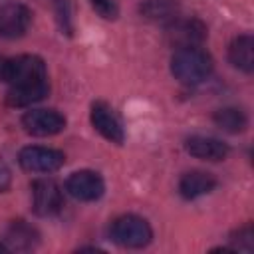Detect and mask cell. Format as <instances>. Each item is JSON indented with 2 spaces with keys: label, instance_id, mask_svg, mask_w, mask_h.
<instances>
[{
  "label": "cell",
  "instance_id": "5bb4252c",
  "mask_svg": "<svg viewBox=\"0 0 254 254\" xmlns=\"http://www.w3.org/2000/svg\"><path fill=\"white\" fill-rule=\"evenodd\" d=\"M6 240L10 244V248H16V250H30L38 244L40 240V234L38 230L28 224L26 220H14L10 226H8V234H6Z\"/></svg>",
  "mask_w": 254,
  "mask_h": 254
},
{
  "label": "cell",
  "instance_id": "7c38bea8",
  "mask_svg": "<svg viewBox=\"0 0 254 254\" xmlns=\"http://www.w3.org/2000/svg\"><path fill=\"white\" fill-rule=\"evenodd\" d=\"M214 187H216V179L206 171H189L179 181V192L187 200L208 194Z\"/></svg>",
  "mask_w": 254,
  "mask_h": 254
},
{
  "label": "cell",
  "instance_id": "ffe728a7",
  "mask_svg": "<svg viewBox=\"0 0 254 254\" xmlns=\"http://www.w3.org/2000/svg\"><path fill=\"white\" fill-rule=\"evenodd\" d=\"M6 250H10V248H8L6 244H2V242H0V252H6Z\"/></svg>",
  "mask_w": 254,
  "mask_h": 254
},
{
  "label": "cell",
  "instance_id": "e0dca14e",
  "mask_svg": "<svg viewBox=\"0 0 254 254\" xmlns=\"http://www.w3.org/2000/svg\"><path fill=\"white\" fill-rule=\"evenodd\" d=\"M89 4L105 20H115L119 16V4H117V0H89Z\"/></svg>",
  "mask_w": 254,
  "mask_h": 254
},
{
  "label": "cell",
  "instance_id": "ba28073f",
  "mask_svg": "<svg viewBox=\"0 0 254 254\" xmlns=\"http://www.w3.org/2000/svg\"><path fill=\"white\" fill-rule=\"evenodd\" d=\"M22 125L30 135L52 137L64 131L65 117L56 109H30L22 117Z\"/></svg>",
  "mask_w": 254,
  "mask_h": 254
},
{
  "label": "cell",
  "instance_id": "d6986e66",
  "mask_svg": "<svg viewBox=\"0 0 254 254\" xmlns=\"http://www.w3.org/2000/svg\"><path fill=\"white\" fill-rule=\"evenodd\" d=\"M6 67H8V60L4 56H0V81L6 79Z\"/></svg>",
  "mask_w": 254,
  "mask_h": 254
},
{
  "label": "cell",
  "instance_id": "9a60e30c",
  "mask_svg": "<svg viewBox=\"0 0 254 254\" xmlns=\"http://www.w3.org/2000/svg\"><path fill=\"white\" fill-rule=\"evenodd\" d=\"M141 14L147 20L169 24L179 16V2L177 0H145L141 4Z\"/></svg>",
  "mask_w": 254,
  "mask_h": 254
},
{
  "label": "cell",
  "instance_id": "6da1fadb",
  "mask_svg": "<svg viewBox=\"0 0 254 254\" xmlns=\"http://www.w3.org/2000/svg\"><path fill=\"white\" fill-rule=\"evenodd\" d=\"M10 89L6 101L12 107H26L44 99L50 91L48 69L40 56L22 54L8 60L6 79Z\"/></svg>",
  "mask_w": 254,
  "mask_h": 254
},
{
  "label": "cell",
  "instance_id": "52a82bcc",
  "mask_svg": "<svg viewBox=\"0 0 254 254\" xmlns=\"http://www.w3.org/2000/svg\"><path fill=\"white\" fill-rule=\"evenodd\" d=\"M65 190L81 202H93L97 198H101L103 190H105V183L101 179L99 173L83 169V171H75L67 177L65 181Z\"/></svg>",
  "mask_w": 254,
  "mask_h": 254
},
{
  "label": "cell",
  "instance_id": "2e32d148",
  "mask_svg": "<svg viewBox=\"0 0 254 254\" xmlns=\"http://www.w3.org/2000/svg\"><path fill=\"white\" fill-rule=\"evenodd\" d=\"M212 121L216 127H220L226 133H242L248 125V117L238 107H222L212 115Z\"/></svg>",
  "mask_w": 254,
  "mask_h": 254
},
{
  "label": "cell",
  "instance_id": "3957f363",
  "mask_svg": "<svg viewBox=\"0 0 254 254\" xmlns=\"http://www.w3.org/2000/svg\"><path fill=\"white\" fill-rule=\"evenodd\" d=\"M111 238L123 248H143L151 242L153 230L145 218L135 214H123L113 220Z\"/></svg>",
  "mask_w": 254,
  "mask_h": 254
},
{
  "label": "cell",
  "instance_id": "277c9868",
  "mask_svg": "<svg viewBox=\"0 0 254 254\" xmlns=\"http://www.w3.org/2000/svg\"><path fill=\"white\" fill-rule=\"evenodd\" d=\"M18 163L24 171L30 173H54L64 167L65 155L58 149L30 145L18 153Z\"/></svg>",
  "mask_w": 254,
  "mask_h": 254
},
{
  "label": "cell",
  "instance_id": "4fadbf2b",
  "mask_svg": "<svg viewBox=\"0 0 254 254\" xmlns=\"http://www.w3.org/2000/svg\"><path fill=\"white\" fill-rule=\"evenodd\" d=\"M228 60L236 69H240L244 73H252V69H254V38L250 34L236 36L228 46Z\"/></svg>",
  "mask_w": 254,
  "mask_h": 254
},
{
  "label": "cell",
  "instance_id": "8992f818",
  "mask_svg": "<svg viewBox=\"0 0 254 254\" xmlns=\"http://www.w3.org/2000/svg\"><path fill=\"white\" fill-rule=\"evenodd\" d=\"M64 206V194L56 181L38 179L32 183V208L38 216H52Z\"/></svg>",
  "mask_w": 254,
  "mask_h": 254
},
{
  "label": "cell",
  "instance_id": "30bf717a",
  "mask_svg": "<svg viewBox=\"0 0 254 254\" xmlns=\"http://www.w3.org/2000/svg\"><path fill=\"white\" fill-rule=\"evenodd\" d=\"M32 22V12L18 2L0 6V38L16 40L22 38Z\"/></svg>",
  "mask_w": 254,
  "mask_h": 254
},
{
  "label": "cell",
  "instance_id": "9c48e42d",
  "mask_svg": "<svg viewBox=\"0 0 254 254\" xmlns=\"http://www.w3.org/2000/svg\"><path fill=\"white\" fill-rule=\"evenodd\" d=\"M89 119H91L93 129H95L103 139H107L109 143L121 145V143L125 141L123 125H121L119 117L115 115V111H113L105 101H95V103L91 105Z\"/></svg>",
  "mask_w": 254,
  "mask_h": 254
},
{
  "label": "cell",
  "instance_id": "7a4b0ae2",
  "mask_svg": "<svg viewBox=\"0 0 254 254\" xmlns=\"http://www.w3.org/2000/svg\"><path fill=\"white\" fill-rule=\"evenodd\" d=\"M212 71V58L198 46L179 48L171 58V73L183 85H196Z\"/></svg>",
  "mask_w": 254,
  "mask_h": 254
},
{
  "label": "cell",
  "instance_id": "8fae6325",
  "mask_svg": "<svg viewBox=\"0 0 254 254\" xmlns=\"http://www.w3.org/2000/svg\"><path fill=\"white\" fill-rule=\"evenodd\" d=\"M185 149L189 155L196 157V159H202V161H224L230 153L228 145L222 143L220 139H214V137H204V135H192L185 141Z\"/></svg>",
  "mask_w": 254,
  "mask_h": 254
},
{
  "label": "cell",
  "instance_id": "ac0fdd59",
  "mask_svg": "<svg viewBox=\"0 0 254 254\" xmlns=\"http://www.w3.org/2000/svg\"><path fill=\"white\" fill-rule=\"evenodd\" d=\"M10 183H12V173H10V169H8V165L0 161V192H4V190H8V187H10Z\"/></svg>",
  "mask_w": 254,
  "mask_h": 254
},
{
  "label": "cell",
  "instance_id": "5b68a950",
  "mask_svg": "<svg viewBox=\"0 0 254 254\" xmlns=\"http://www.w3.org/2000/svg\"><path fill=\"white\" fill-rule=\"evenodd\" d=\"M167 42L179 48H192L200 46L206 38V26L198 18H175L167 24Z\"/></svg>",
  "mask_w": 254,
  "mask_h": 254
}]
</instances>
